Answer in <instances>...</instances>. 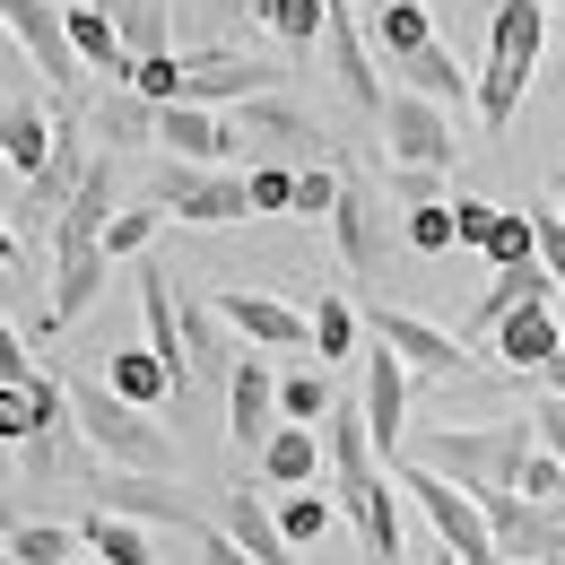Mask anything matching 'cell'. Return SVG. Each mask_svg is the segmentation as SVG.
I'll list each match as a JSON object with an SVG mask.
<instances>
[{"label":"cell","mask_w":565,"mask_h":565,"mask_svg":"<svg viewBox=\"0 0 565 565\" xmlns=\"http://www.w3.org/2000/svg\"><path fill=\"white\" fill-rule=\"evenodd\" d=\"M235 122H244V140H279V148L331 140V131H313V122H305V105H287L279 87H270V96H244V105H235Z\"/></svg>","instance_id":"83f0119b"},{"label":"cell","mask_w":565,"mask_h":565,"mask_svg":"<svg viewBox=\"0 0 565 565\" xmlns=\"http://www.w3.org/2000/svg\"><path fill=\"white\" fill-rule=\"evenodd\" d=\"M452 105H435L418 87H392V105H383V140L401 166H461V140H452V122H444Z\"/></svg>","instance_id":"ba28073f"},{"label":"cell","mask_w":565,"mask_h":565,"mask_svg":"<svg viewBox=\"0 0 565 565\" xmlns=\"http://www.w3.org/2000/svg\"><path fill=\"white\" fill-rule=\"evenodd\" d=\"M96 504H114V513H131V522H166V531H201V504L174 488V470H96Z\"/></svg>","instance_id":"52a82bcc"},{"label":"cell","mask_w":565,"mask_h":565,"mask_svg":"<svg viewBox=\"0 0 565 565\" xmlns=\"http://www.w3.org/2000/svg\"><path fill=\"white\" fill-rule=\"evenodd\" d=\"M148 192L174 210V226H244L253 210V174H235V166H201V157H166L157 174H148Z\"/></svg>","instance_id":"5b68a950"},{"label":"cell","mask_w":565,"mask_h":565,"mask_svg":"<svg viewBox=\"0 0 565 565\" xmlns=\"http://www.w3.org/2000/svg\"><path fill=\"white\" fill-rule=\"evenodd\" d=\"M131 87H140V96H157V105H174V96H183V53H166V44H157V53H140V62H131Z\"/></svg>","instance_id":"ab89813d"},{"label":"cell","mask_w":565,"mask_h":565,"mask_svg":"<svg viewBox=\"0 0 565 565\" xmlns=\"http://www.w3.org/2000/svg\"><path fill=\"white\" fill-rule=\"evenodd\" d=\"M0 18H9V44H18V53L35 62V71L53 78V87H78L87 53H78L71 9H62V0H0Z\"/></svg>","instance_id":"8992f818"},{"label":"cell","mask_w":565,"mask_h":565,"mask_svg":"<svg viewBox=\"0 0 565 565\" xmlns=\"http://www.w3.org/2000/svg\"><path fill=\"white\" fill-rule=\"evenodd\" d=\"M157 148H166V157H201V166H226V157L244 148V122H235L226 105H183V96H174V105L157 114Z\"/></svg>","instance_id":"9a60e30c"},{"label":"cell","mask_w":565,"mask_h":565,"mask_svg":"<svg viewBox=\"0 0 565 565\" xmlns=\"http://www.w3.org/2000/svg\"><path fill=\"white\" fill-rule=\"evenodd\" d=\"M296 174H305V166H253V210L296 217Z\"/></svg>","instance_id":"60d3db41"},{"label":"cell","mask_w":565,"mask_h":565,"mask_svg":"<svg viewBox=\"0 0 565 565\" xmlns=\"http://www.w3.org/2000/svg\"><path fill=\"white\" fill-rule=\"evenodd\" d=\"M279 435V374H270V349L235 356V374H226V444L235 452H262Z\"/></svg>","instance_id":"7c38bea8"},{"label":"cell","mask_w":565,"mask_h":565,"mask_svg":"<svg viewBox=\"0 0 565 565\" xmlns=\"http://www.w3.org/2000/svg\"><path fill=\"white\" fill-rule=\"evenodd\" d=\"M557 210H565V183H557Z\"/></svg>","instance_id":"f5cc1de1"},{"label":"cell","mask_w":565,"mask_h":565,"mask_svg":"<svg viewBox=\"0 0 565 565\" xmlns=\"http://www.w3.org/2000/svg\"><path fill=\"white\" fill-rule=\"evenodd\" d=\"M401 244H409L418 262H444V253H461V210H452V201L401 210Z\"/></svg>","instance_id":"e575fe53"},{"label":"cell","mask_w":565,"mask_h":565,"mask_svg":"<svg viewBox=\"0 0 565 565\" xmlns=\"http://www.w3.org/2000/svg\"><path fill=\"white\" fill-rule=\"evenodd\" d=\"M217 313L235 322L244 349H279V356H313V313H296L287 296H262V287H226Z\"/></svg>","instance_id":"8fae6325"},{"label":"cell","mask_w":565,"mask_h":565,"mask_svg":"<svg viewBox=\"0 0 565 565\" xmlns=\"http://www.w3.org/2000/svg\"><path fill=\"white\" fill-rule=\"evenodd\" d=\"M78 531H87V548H96V557H114V565H157V540H148L157 522H131V513L96 504V513H87Z\"/></svg>","instance_id":"f546056e"},{"label":"cell","mask_w":565,"mask_h":565,"mask_svg":"<svg viewBox=\"0 0 565 565\" xmlns=\"http://www.w3.org/2000/svg\"><path fill=\"white\" fill-rule=\"evenodd\" d=\"M531 444H540V418H504V426H435L418 435V461L435 470H452L461 488H513L522 479V461H531Z\"/></svg>","instance_id":"277c9868"},{"label":"cell","mask_w":565,"mask_h":565,"mask_svg":"<svg viewBox=\"0 0 565 565\" xmlns=\"http://www.w3.org/2000/svg\"><path fill=\"white\" fill-rule=\"evenodd\" d=\"M331 235H340V262H349L356 279H383L392 270V210H383V192L365 174H349V192L331 210Z\"/></svg>","instance_id":"30bf717a"},{"label":"cell","mask_w":565,"mask_h":565,"mask_svg":"<svg viewBox=\"0 0 565 565\" xmlns=\"http://www.w3.org/2000/svg\"><path fill=\"white\" fill-rule=\"evenodd\" d=\"M365 9H374V0H365Z\"/></svg>","instance_id":"db71d44e"},{"label":"cell","mask_w":565,"mask_h":565,"mask_svg":"<svg viewBox=\"0 0 565 565\" xmlns=\"http://www.w3.org/2000/svg\"><path fill=\"white\" fill-rule=\"evenodd\" d=\"M262 9V26L279 35L287 53H322V35H331V9L340 0H253Z\"/></svg>","instance_id":"4dcf8cb0"},{"label":"cell","mask_w":565,"mask_h":565,"mask_svg":"<svg viewBox=\"0 0 565 565\" xmlns=\"http://www.w3.org/2000/svg\"><path fill=\"white\" fill-rule=\"evenodd\" d=\"M548 78H557V87H565V53H557V71H548Z\"/></svg>","instance_id":"f907efd6"},{"label":"cell","mask_w":565,"mask_h":565,"mask_svg":"<svg viewBox=\"0 0 565 565\" xmlns=\"http://www.w3.org/2000/svg\"><path fill=\"white\" fill-rule=\"evenodd\" d=\"M166 226H174V210L148 192L140 210H114V226H105V253H114V262H140V253H157V235H166Z\"/></svg>","instance_id":"836d02e7"},{"label":"cell","mask_w":565,"mask_h":565,"mask_svg":"<svg viewBox=\"0 0 565 565\" xmlns=\"http://www.w3.org/2000/svg\"><path fill=\"white\" fill-rule=\"evenodd\" d=\"M356 340H365V313H356L349 296H322L313 305V356L322 365H349V356H365Z\"/></svg>","instance_id":"d6a6232c"},{"label":"cell","mask_w":565,"mask_h":565,"mask_svg":"<svg viewBox=\"0 0 565 565\" xmlns=\"http://www.w3.org/2000/svg\"><path fill=\"white\" fill-rule=\"evenodd\" d=\"M0 148H9V174H18V183H35V174H44V157L62 148V114H44L35 96H9V105H0Z\"/></svg>","instance_id":"7402d4cb"},{"label":"cell","mask_w":565,"mask_h":565,"mask_svg":"<svg viewBox=\"0 0 565 565\" xmlns=\"http://www.w3.org/2000/svg\"><path fill=\"white\" fill-rule=\"evenodd\" d=\"M409 383H418V365L392 349V340L365 349V383H356V401H365V426H374V452H383V461H392L401 435H409Z\"/></svg>","instance_id":"9c48e42d"},{"label":"cell","mask_w":565,"mask_h":565,"mask_svg":"<svg viewBox=\"0 0 565 565\" xmlns=\"http://www.w3.org/2000/svg\"><path fill=\"white\" fill-rule=\"evenodd\" d=\"M114 279V253L105 244H78V253H53V305H44V322H26V340H53L62 322H78L96 296Z\"/></svg>","instance_id":"2e32d148"},{"label":"cell","mask_w":565,"mask_h":565,"mask_svg":"<svg viewBox=\"0 0 565 565\" xmlns=\"http://www.w3.org/2000/svg\"><path fill=\"white\" fill-rule=\"evenodd\" d=\"M331 409H340V401H331V365H322V356H296V365L279 374V418L322 426Z\"/></svg>","instance_id":"1f68e13d"},{"label":"cell","mask_w":565,"mask_h":565,"mask_svg":"<svg viewBox=\"0 0 565 565\" xmlns=\"http://www.w3.org/2000/svg\"><path fill=\"white\" fill-rule=\"evenodd\" d=\"M531 217H540V262H548V270H557V287H565V210H557V201H540Z\"/></svg>","instance_id":"f6af8a7d"},{"label":"cell","mask_w":565,"mask_h":565,"mask_svg":"<svg viewBox=\"0 0 565 565\" xmlns=\"http://www.w3.org/2000/svg\"><path fill=\"white\" fill-rule=\"evenodd\" d=\"M253 470H262V488H322V470H331V435L305 418H279V435L253 452Z\"/></svg>","instance_id":"ac0fdd59"},{"label":"cell","mask_w":565,"mask_h":565,"mask_svg":"<svg viewBox=\"0 0 565 565\" xmlns=\"http://www.w3.org/2000/svg\"><path fill=\"white\" fill-rule=\"evenodd\" d=\"M548 0H495L488 18V71H479V131H513V114H522V96H531V71H540V53H548Z\"/></svg>","instance_id":"7a4b0ae2"},{"label":"cell","mask_w":565,"mask_h":565,"mask_svg":"<svg viewBox=\"0 0 565 565\" xmlns=\"http://www.w3.org/2000/svg\"><path fill=\"white\" fill-rule=\"evenodd\" d=\"M217 522H226V531H235L262 565H296V540H287L279 504H262L253 488H226V495H217Z\"/></svg>","instance_id":"603a6c76"},{"label":"cell","mask_w":565,"mask_h":565,"mask_svg":"<svg viewBox=\"0 0 565 565\" xmlns=\"http://www.w3.org/2000/svg\"><path fill=\"white\" fill-rule=\"evenodd\" d=\"M444 174H452V166H401V157H392V201H401V210L444 201Z\"/></svg>","instance_id":"b9f144b4"},{"label":"cell","mask_w":565,"mask_h":565,"mask_svg":"<svg viewBox=\"0 0 565 565\" xmlns=\"http://www.w3.org/2000/svg\"><path fill=\"white\" fill-rule=\"evenodd\" d=\"M548 9H557V18H565V0H548Z\"/></svg>","instance_id":"816d5d0a"},{"label":"cell","mask_w":565,"mask_h":565,"mask_svg":"<svg viewBox=\"0 0 565 565\" xmlns=\"http://www.w3.org/2000/svg\"><path fill=\"white\" fill-rule=\"evenodd\" d=\"M105 383H114L122 401H140V409H174V401H183V374H174L157 349H114Z\"/></svg>","instance_id":"4316f807"},{"label":"cell","mask_w":565,"mask_h":565,"mask_svg":"<svg viewBox=\"0 0 565 565\" xmlns=\"http://www.w3.org/2000/svg\"><path fill=\"white\" fill-rule=\"evenodd\" d=\"M340 513H349V504H331L322 488H287V495H279V522H287V540H296V548L331 540V522H340Z\"/></svg>","instance_id":"8d00e7d4"},{"label":"cell","mask_w":565,"mask_h":565,"mask_svg":"<svg viewBox=\"0 0 565 565\" xmlns=\"http://www.w3.org/2000/svg\"><path fill=\"white\" fill-rule=\"evenodd\" d=\"M340 192H349V174H340V166H305V174H296V217H305V226H331Z\"/></svg>","instance_id":"f35d334b"},{"label":"cell","mask_w":565,"mask_h":565,"mask_svg":"<svg viewBox=\"0 0 565 565\" xmlns=\"http://www.w3.org/2000/svg\"><path fill=\"white\" fill-rule=\"evenodd\" d=\"M365 35H374V53L401 71L409 53L435 44V9H426V0H374V9H365Z\"/></svg>","instance_id":"484cf974"},{"label":"cell","mask_w":565,"mask_h":565,"mask_svg":"<svg viewBox=\"0 0 565 565\" xmlns=\"http://www.w3.org/2000/svg\"><path fill=\"white\" fill-rule=\"evenodd\" d=\"M114 157L122 148H96V166H87V183L71 192V210L53 217V253H78V244H105V226H114Z\"/></svg>","instance_id":"ffe728a7"},{"label":"cell","mask_w":565,"mask_h":565,"mask_svg":"<svg viewBox=\"0 0 565 565\" xmlns=\"http://www.w3.org/2000/svg\"><path fill=\"white\" fill-rule=\"evenodd\" d=\"M540 383H548V392H565V356H557V365H548V374H540Z\"/></svg>","instance_id":"c3c4849f"},{"label":"cell","mask_w":565,"mask_h":565,"mask_svg":"<svg viewBox=\"0 0 565 565\" xmlns=\"http://www.w3.org/2000/svg\"><path fill=\"white\" fill-rule=\"evenodd\" d=\"M157 114H166L157 96H140L131 78H114V87L96 96V114H87V131H96L105 148H140V140H157Z\"/></svg>","instance_id":"d4e9b609"},{"label":"cell","mask_w":565,"mask_h":565,"mask_svg":"<svg viewBox=\"0 0 565 565\" xmlns=\"http://www.w3.org/2000/svg\"><path fill=\"white\" fill-rule=\"evenodd\" d=\"M78 548H87V531H71V522H18L9 531V565H71Z\"/></svg>","instance_id":"d590c367"},{"label":"cell","mask_w":565,"mask_h":565,"mask_svg":"<svg viewBox=\"0 0 565 565\" xmlns=\"http://www.w3.org/2000/svg\"><path fill=\"white\" fill-rule=\"evenodd\" d=\"M78 565H114V557H96V548H87V557H78Z\"/></svg>","instance_id":"681fc988"},{"label":"cell","mask_w":565,"mask_h":565,"mask_svg":"<svg viewBox=\"0 0 565 565\" xmlns=\"http://www.w3.org/2000/svg\"><path fill=\"white\" fill-rule=\"evenodd\" d=\"M71 435L96 461H114V470H183V452H174V435L157 426V409L122 401L105 374H78L71 383Z\"/></svg>","instance_id":"6da1fadb"},{"label":"cell","mask_w":565,"mask_h":565,"mask_svg":"<svg viewBox=\"0 0 565 565\" xmlns=\"http://www.w3.org/2000/svg\"><path fill=\"white\" fill-rule=\"evenodd\" d=\"M365 331H374V340H392L426 383H452V374H461V356H470L452 331H435L426 313H401V305H365Z\"/></svg>","instance_id":"5bb4252c"},{"label":"cell","mask_w":565,"mask_h":565,"mask_svg":"<svg viewBox=\"0 0 565 565\" xmlns=\"http://www.w3.org/2000/svg\"><path fill=\"white\" fill-rule=\"evenodd\" d=\"M488 349L513 365V374H548L565 356V331H557V313H548V296H531V305H513L504 322L488 331Z\"/></svg>","instance_id":"d6986e66"},{"label":"cell","mask_w":565,"mask_h":565,"mask_svg":"<svg viewBox=\"0 0 565 565\" xmlns=\"http://www.w3.org/2000/svg\"><path fill=\"white\" fill-rule=\"evenodd\" d=\"M322 62H331V78H340V96H349V105H365V114L383 122V105H392V87H383V53H374V35L356 26V9H349V0L331 9Z\"/></svg>","instance_id":"4fadbf2b"},{"label":"cell","mask_w":565,"mask_h":565,"mask_svg":"<svg viewBox=\"0 0 565 565\" xmlns=\"http://www.w3.org/2000/svg\"><path fill=\"white\" fill-rule=\"evenodd\" d=\"M192 557H201V565H262L235 531H226V522H201V531H192Z\"/></svg>","instance_id":"7bdbcfd3"},{"label":"cell","mask_w":565,"mask_h":565,"mask_svg":"<svg viewBox=\"0 0 565 565\" xmlns=\"http://www.w3.org/2000/svg\"><path fill=\"white\" fill-rule=\"evenodd\" d=\"M392 479L409 488V504L426 513V531H435L444 548H461L470 565H513L504 540H495V522H488V504H479V488H461L452 470H435V461H418V452H401Z\"/></svg>","instance_id":"3957f363"},{"label":"cell","mask_w":565,"mask_h":565,"mask_svg":"<svg viewBox=\"0 0 565 565\" xmlns=\"http://www.w3.org/2000/svg\"><path fill=\"white\" fill-rule=\"evenodd\" d=\"M531 418H540V444L565 461V392H548V383H540V392H531Z\"/></svg>","instance_id":"ee69618b"},{"label":"cell","mask_w":565,"mask_h":565,"mask_svg":"<svg viewBox=\"0 0 565 565\" xmlns=\"http://www.w3.org/2000/svg\"><path fill=\"white\" fill-rule=\"evenodd\" d=\"M287 71L270 62H244V53H183V105H244V96H270Z\"/></svg>","instance_id":"e0dca14e"},{"label":"cell","mask_w":565,"mask_h":565,"mask_svg":"<svg viewBox=\"0 0 565 565\" xmlns=\"http://www.w3.org/2000/svg\"><path fill=\"white\" fill-rule=\"evenodd\" d=\"M531 296H565V287H557V270H548V262H504V270L488 279V296L470 305V340H488L495 322H504L513 305H531Z\"/></svg>","instance_id":"cb8c5ba5"},{"label":"cell","mask_w":565,"mask_h":565,"mask_svg":"<svg viewBox=\"0 0 565 565\" xmlns=\"http://www.w3.org/2000/svg\"><path fill=\"white\" fill-rule=\"evenodd\" d=\"M426 565H470V557H461V548H444V540H435V557H426Z\"/></svg>","instance_id":"7dc6e473"},{"label":"cell","mask_w":565,"mask_h":565,"mask_svg":"<svg viewBox=\"0 0 565 565\" xmlns=\"http://www.w3.org/2000/svg\"><path fill=\"white\" fill-rule=\"evenodd\" d=\"M452 210H461V253H479V244L495 235V217H504L495 201H452Z\"/></svg>","instance_id":"bcb514c9"},{"label":"cell","mask_w":565,"mask_h":565,"mask_svg":"<svg viewBox=\"0 0 565 565\" xmlns=\"http://www.w3.org/2000/svg\"><path fill=\"white\" fill-rule=\"evenodd\" d=\"M479 262H488V270H504V262H540V217L504 210V217H495V235L479 244Z\"/></svg>","instance_id":"74e56055"},{"label":"cell","mask_w":565,"mask_h":565,"mask_svg":"<svg viewBox=\"0 0 565 565\" xmlns=\"http://www.w3.org/2000/svg\"><path fill=\"white\" fill-rule=\"evenodd\" d=\"M87 166H96V148H87V131H78L71 114H62V148H53V157H44V174L26 183V201H18V217H44V226H53V217L71 210V192L87 183Z\"/></svg>","instance_id":"44dd1931"},{"label":"cell","mask_w":565,"mask_h":565,"mask_svg":"<svg viewBox=\"0 0 565 565\" xmlns=\"http://www.w3.org/2000/svg\"><path fill=\"white\" fill-rule=\"evenodd\" d=\"M401 87H418V96H435V105H470V114H479V78L461 71V62L444 53V44L409 53V62H401Z\"/></svg>","instance_id":"f1b7e54d"}]
</instances>
